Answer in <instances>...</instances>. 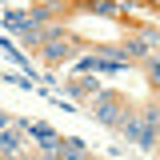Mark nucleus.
<instances>
[{"label": "nucleus", "mask_w": 160, "mask_h": 160, "mask_svg": "<svg viewBox=\"0 0 160 160\" xmlns=\"http://www.w3.org/2000/svg\"><path fill=\"white\" fill-rule=\"evenodd\" d=\"M132 108H136V100H128L124 92H116V88H100L96 96L88 100V116L96 120V124H104V128H116Z\"/></svg>", "instance_id": "nucleus-1"}, {"label": "nucleus", "mask_w": 160, "mask_h": 160, "mask_svg": "<svg viewBox=\"0 0 160 160\" xmlns=\"http://www.w3.org/2000/svg\"><path fill=\"white\" fill-rule=\"evenodd\" d=\"M88 44L92 40H80L72 28L68 32H60V36H52V40H44L36 48V56L48 64V68H60V64H72V60L80 56V52H88Z\"/></svg>", "instance_id": "nucleus-2"}, {"label": "nucleus", "mask_w": 160, "mask_h": 160, "mask_svg": "<svg viewBox=\"0 0 160 160\" xmlns=\"http://www.w3.org/2000/svg\"><path fill=\"white\" fill-rule=\"evenodd\" d=\"M100 88H104V84H100V80L92 76V72H80L76 80H64V92H68L72 100H84V104H88V100L96 96Z\"/></svg>", "instance_id": "nucleus-3"}, {"label": "nucleus", "mask_w": 160, "mask_h": 160, "mask_svg": "<svg viewBox=\"0 0 160 160\" xmlns=\"http://www.w3.org/2000/svg\"><path fill=\"white\" fill-rule=\"evenodd\" d=\"M56 160H88V144L80 136H60V144H56V152H52Z\"/></svg>", "instance_id": "nucleus-4"}, {"label": "nucleus", "mask_w": 160, "mask_h": 160, "mask_svg": "<svg viewBox=\"0 0 160 160\" xmlns=\"http://www.w3.org/2000/svg\"><path fill=\"white\" fill-rule=\"evenodd\" d=\"M44 28H40V24H28V28H20V48H32V52H36L40 44H44Z\"/></svg>", "instance_id": "nucleus-5"}, {"label": "nucleus", "mask_w": 160, "mask_h": 160, "mask_svg": "<svg viewBox=\"0 0 160 160\" xmlns=\"http://www.w3.org/2000/svg\"><path fill=\"white\" fill-rule=\"evenodd\" d=\"M136 68L144 72V76H148V88L156 92V88H160V60H156V56H148V60H140Z\"/></svg>", "instance_id": "nucleus-6"}, {"label": "nucleus", "mask_w": 160, "mask_h": 160, "mask_svg": "<svg viewBox=\"0 0 160 160\" xmlns=\"http://www.w3.org/2000/svg\"><path fill=\"white\" fill-rule=\"evenodd\" d=\"M4 24H8L12 32H20V28H28V20H24V12H4Z\"/></svg>", "instance_id": "nucleus-7"}, {"label": "nucleus", "mask_w": 160, "mask_h": 160, "mask_svg": "<svg viewBox=\"0 0 160 160\" xmlns=\"http://www.w3.org/2000/svg\"><path fill=\"white\" fill-rule=\"evenodd\" d=\"M12 124H16V116H8V112H0V132H8Z\"/></svg>", "instance_id": "nucleus-8"}, {"label": "nucleus", "mask_w": 160, "mask_h": 160, "mask_svg": "<svg viewBox=\"0 0 160 160\" xmlns=\"http://www.w3.org/2000/svg\"><path fill=\"white\" fill-rule=\"evenodd\" d=\"M24 160H56V156H48V152H24Z\"/></svg>", "instance_id": "nucleus-9"}, {"label": "nucleus", "mask_w": 160, "mask_h": 160, "mask_svg": "<svg viewBox=\"0 0 160 160\" xmlns=\"http://www.w3.org/2000/svg\"><path fill=\"white\" fill-rule=\"evenodd\" d=\"M0 160H24V152H0Z\"/></svg>", "instance_id": "nucleus-10"}, {"label": "nucleus", "mask_w": 160, "mask_h": 160, "mask_svg": "<svg viewBox=\"0 0 160 160\" xmlns=\"http://www.w3.org/2000/svg\"><path fill=\"white\" fill-rule=\"evenodd\" d=\"M88 160H100V156H92V152H88Z\"/></svg>", "instance_id": "nucleus-11"}, {"label": "nucleus", "mask_w": 160, "mask_h": 160, "mask_svg": "<svg viewBox=\"0 0 160 160\" xmlns=\"http://www.w3.org/2000/svg\"><path fill=\"white\" fill-rule=\"evenodd\" d=\"M88 4H96V0H88Z\"/></svg>", "instance_id": "nucleus-12"}]
</instances>
